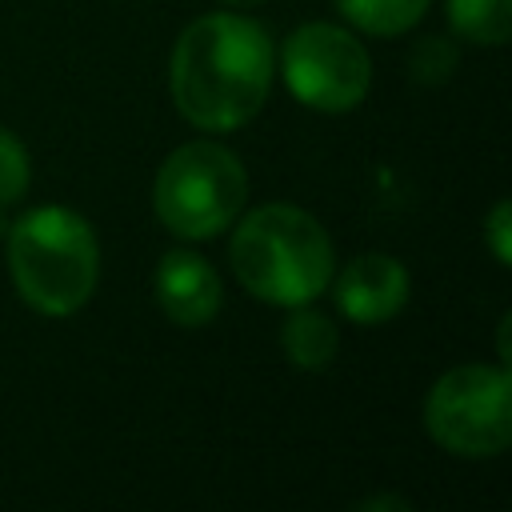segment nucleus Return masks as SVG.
<instances>
[{
  "label": "nucleus",
  "mask_w": 512,
  "mask_h": 512,
  "mask_svg": "<svg viewBox=\"0 0 512 512\" xmlns=\"http://www.w3.org/2000/svg\"><path fill=\"white\" fill-rule=\"evenodd\" d=\"M336 308L352 324H384L408 304V272L400 260L384 252H364L356 256L340 276H336Z\"/></svg>",
  "instance_id": "obj_7"
},
{
  "label": "nucleus",
  "mask_w": 512,
  "mask_h": 512,
  "mask_svg": "<svg viewBox=\"0 0 512 512\" xmlns=\"http://www.w3.org/2000/svg\"><path fill=\"white\" fill-rule=\"evenodd\" d=\"M508 328H512V316H504V320H500V340H496V344H500V360H504V364L512 360V352H508Z\"/></svg>",
  "instance_id": "obj_15"
},
{
  "label": "nucleus",
  "mask_w": 512,
  "mask_h": 512,
  "mask_svg": "<svg viewBox=\"0 0 512 512\" xmlns=\"http://www.w3.org/2000/svg\"><path fill=\"white\" fill-rule=\"evenodd\" d=\"M412 80H420V84H440V80H448L452 72H456V64H460V52H456V44L448 40V36H424L416 48H412Z\"/></svg>",
  "instance_id": "obj_12"
},
{
  "label": "nucleus",
  "mask_w": 512,
  "mask_h": 512,
  "mask_svg": "<svg viewBox=\"0 0 512 512\" xmlns=\"http://www.w3.org/2000/svg\"><path fill=\"white\" fill-rule=\"evenodd\" d=\"M428 436L452 456H500L512 440V376L492 364L444 372L424 400Z\"/></svg>",
  "instance_id": "obj_5"
},
{
  "label": "nucleus",
  "mask_w": 512,
  "mask_h": 512,
  "mask_svg": "<svg viewBox=\"0 0 512 512\" xmlns=\"http://www.w3.org/2000/svg\"><path fill=\"white\" fill-rule=\"evenodd\" d=\"M28 176H32V168H28L24 144L8 128H0V208L16 204L28 192Z\"/></svg>",
  "instance_id": "obj_13"
},
{
  "label": "nucleus",
  "mask_w": 512,
  "mask_h": 512,
  "mask_svg": "<svg viewBox=\"0 0 512 512\" xmlns=\"http://www.w3.org/2000/svg\"><path fill=\"white\" fill-rule=\"evenodd\" d=\"M220 276L216 268L184 248H172L156 264V304L180 328H204L220 312Z\"/></svg>",
  "instance_id": "obj_8"
},
{
  "label": "nucleus",
  "mask_w": 512,
  "mask_h": 512,
  "mask_svg": "<svg viewBox=\"0 0 512 512\" xmlns=\"http://www.w3.org/2000/svg\"><path fill=\"white\" fill-rule=\"evenodd\" d=\"M236 280L264 304H312L332 280V240L296 204L252 208L228 244Z\"/></svg>",
  "instance_id": "obj_2"
},
{
  "label": "nucleus",
  "mask_w": 512,
  "mask_h": 512,
  "mask_svg": "<svg viewBox=\"0 0 512 512\" xmlns=\"http://www.w3.org/2000/svg\"><path fill=\"white\" fill-rule=\"evenodd\" d=\"M248 200V172L224 144L192 140L180 144L156 172L152 208L160 224L184 240L220 236Z\"/></svg>",
  "instance_id": "obj_4"
},
{
  "label": "nucleus",
  "mask_w": 512,
  "mask_h": 512,
  "mask_svg": "<svg viewBox=\"0 0 512 512\" xmlns=\"http://www.w3.org/2000/svg\"><path fill=\"white\" fill-rule=\"evenodd\" d=\"M8 268L24 304L44 316H72L96 288L100 248L80 212L44 204L12 224Z\"/></svg>",
  "instance_id": "obj_3"
},
{
  "label": "nucleus",
  "mask_w": 512,
  "mask_h": 512,
  "mask_svg": "<svg viewBox=\"0 0 512 512\" xmlns=\"http://www.w3.org/2000/svg\"><path fill=\"white\" fill-rule=\"evenodd\" d=\"M484 236H488V248H492V256H496V264H512V204H508V200H500V204L488 212Z\"/></svg>",
  "instance_id": "obj_14"
},
{
  "label": "nucleus",
  "mask_w": 512,
  "mask_h": 512,
  "mask_svg": "<svg viewBox=\"0 0 512 512\" xmlns=\"http://www.w3.org/2000/svg\"><path fill=\"white\" fill-rule=\"evenodd\" d=\"M280 348L284 356L304 368V372H320L336 360V348H340V332L336 324L324 316V312H312L304 304H296V312L284 320L280 328Z\"/></svg>",
  "instance_id": "obj_9"
},
{
  "label": "nucleus",
  "mask_w": 512,
  "mask_h": 512,
  "mask_svg": "<svg viewBox=\"0 0 512 512\" xmlns=\"http://www.w3.org/2000/svg\"><path fill=\"white\" fill-rule=\"evenodd\" d=\"M284 84L316 112H348L368 96L372 64L364 44L340 24H300L284 44Z\"/></svg>",
  "instance_id": "obj_6"
},
{
  "label": "nucleus",
  "mask_w": 512,
  "mask_h": 512,
  "mask_svg": "<svg viewBox=\"0 0 512 512\" xmlns=\"http://www.w3.org/2000/svg\"><path fill=\"white\" fill-rule=\"evenodd\" d=\"M224 4H240L244 8V4H260V0H224Z\"/></svg>",
  "instance_id": "obj_17"
},
{
  "label": "nucleus",
  "mask_w": 512,
  "mask_h": 512,
  "mask_svg": "<svg viewBox=\"0 0 512 512\" xmlns=\"http://www.w3.org/2000/svg\"><path fill=\"white\" fill-rule=\"evenodd\" d=\"M336 8L360 32L400 36V32H408L428 12V0H336Z\"/></svg>",
  "instance_id": "obj_11"
},
{
  "label": "nucleus",
  "mask_w": 512,
  "mask_h": 512,
  "mask_svg": "<svg viewBox=\"0 0 512 512\" xmlns=\"http://www.w3.org/2000/svg\"><path fill=\"white\" fill-rule=\"evenodd\" d=\"M364 508H408L404 500H396V496H376V500H368Z\"/></svg>",
  "instance_id": "obj_16"
},
{
  "label": "nucleus",
  "mask_w": 512,
  "mask_h": 512,
  "mask_svg": "<svg viewBox=\"0 0 512 512\" xmlns=\"http://www.w3.org/2000/svg\"><path fill=\"white\" fill-rule=\"evenodd\" d=\"M448 24L476 44H504L512 36V0H448Z\"/></svg>",
  "instance_id": "obj_10"
},
{
  "label": "nucleus",
  "mask_w": 512,
  "mask_h": 512,
  "mask_svg": "<svg viewBox=\"0 0 512 512\" xmlns=\"http://www.w3.org/2000/svg\"><path fill=\"white\" fill-rule=\"evenodd\" d=\"M272 68V40L256 20L208 12L180 32L168 84L188 124L204 132H236L264 108Z\"/></svg>",
  "instance_id": "obj_1"
}]
</instances>
